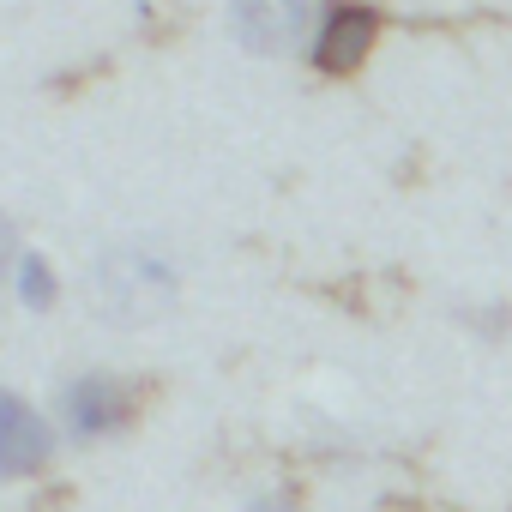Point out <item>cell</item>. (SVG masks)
<instances>
[{
	"mask_svg": "<svg viewBox=\"0 0 512 512\" xmlns=\"http://www.w3.org/2000/svg\"><path fill=\"white\" fill-rule=\"evenodd\" d=\"M181 296V266L157 241H115L91 266V302L109 326H145Z\"/></svg>",
	"mask_w": 512,
	"mask_h": 512,
	"instance_id": "obj_1",
	"label": "cell"
},
{
	"mask_svg": "<svg viewBox=\"0 0 512 512\" xmlns=\"http://www.w3.org/2000/svg\"><path fill=\"white\" fill-rule=\"evenodd\" d=\"M133 380L127 374H109V368H85V374H67L61 392H55V422H61V440H79V446H103L115 434L133 428Z\"/></svg>",
	"mask_w": 512,
	"mask_h": 512,
	"instance_id": "obj_2",
	"label": "cell"
},
{
	"mask_svg": "<svg viewBox=\"0 0 512 512\" xmlns=\"http://www.w3.org/2000/svg\"><path fill=\"white\" fill-rule=\"evenodd\" d=\"M380 31H386V13L374 0H326L320 25L308 37V67L320 79H350V73H362L374 61Z\"/></svg>",
	"mask_w": 512,
	"mask_h": 512,
	"instance_id": "obj_3",
	"label": "cell"
},
{
	"mask_svg": "<svg viewBox=\"0 0 512 512\" xmlns=\"http://www.w3.org/2000/svg\"><path fill=\"white\" fill-rule=\"evenodd\" d=\"M326 0H229L223 25L235 37V49L278 61V55H308V37L320 25Z\"/></svg>",
	"mask_w": 512,
	"mask_h": 512,
	"instance_id": "obj_4",
	"label": "cell"
},
{
	"mask_svg": "<svg viewBox=\"0 0 512 512\" xmlns=\"http://www.w3.org/2000/svg\"><path fill=\"white\" fill-rule=\"evenodd\" d=\"M61 452V422L19 398L13 386H0V482H31L55 464Z\"/></svg>",
	"mask_w": 512,
	"mask_h": 512,
	"instance_id": "obj_5",
	"label": "cell"
},
{
	"mask_svg": "<svg viewBox=\"0 0 512 512\" xmlns=\"http://www.w3.org/2000/svg\"><path fill=\"white\" fill-rule=\"evenodd\" d=\"M7 290H13V302H19L25 314H49V308H61V272H55L49 253H37V247L19 253V266H13Z\"/></svg>",
	"mask_w": 512,
	"mask_h": 512,
	"instance_id": "obj_6",
	"label": "cell"
},
{
	"mask_svg": "<svg viewBox=\"0 0 512 512\" xmlns=\"http://www.w3.org/2000/svg\"><path fill=\"white\" fill-rule=\"evenodd\" d=\"M458 320L470 326V338H506V332H512V308H506V302H488V308H464Z\"/></svg>",
	"mask_w": 512,
	"mask_h": 512,
	"instance_id": "obj_7",
	"label": "cell"
},
{
	"mask_svg": "<svg viewBox=\"0 0 512 512\" xmlns=\"http://www.w3.org/2000/svg\"><path fill=\"white\" fill-rule=\"evenodd\" d=\"M241 512H314V506H308V500H296V494H284V488H260Z\"/></svg>",
	"mask_w": 512,
	"mask_h": 512,
	"instance_id": "obj_8",
	"label": "cell"
},
{
	"mask_svg": "<svg viewBox=\"0 0 512 512\" xmlns=\"http://www.w3.org/2000/svg\"><path fill=\"white\" fill-rule=\"evenodd\" d=\"M19 253H25V247H19V229H13V217H7V211H0V284L13 278V266H19Z\"/></svg>",
	"mask_w": 512,
	"mask_h": 512,
	"instance_id": "obj_9",
	"label": "cell"
}]
</instances>
